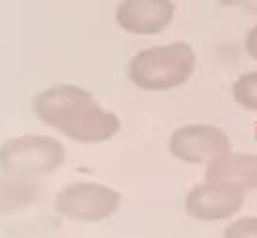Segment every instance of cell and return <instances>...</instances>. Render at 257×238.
<instances>
[{
  "instance_id": "1",
  "label": "cell",
  "mask_w": 257,
  "mask_h": 238,
  "mask_svg": "<svg viewBox=\"0 0 257 238\" xmlns=\"http://www.w3.org/2000/svg\"><path fill=\"white\" fill-rule=\"evenodd\" d=\"M35 113L43 123L85 144L109 141L121 129L115 113L104 109L88 90L75 85H54L39 92Z\"/></svg>"
},
{
  "instance_id": "2",
  "label": "cell",
  "mask_w": 257,
  "mask_h": 238,
  "mask_svg": "<svg viewBox=\"0 0 257 238\" xmlns=\"http://www.w3.org/2000/svg\"><path fill=\"white\" fill-rule=\"evenodd\" d=\"M196 54L188 43H171L140 50L131 58L127 75L142 90H171L194 73Z\"/></svg>"
},
{
  "instance_id": "3",
  "label": "cell",
  "mask_w": 257,
  "mask_h": 238,
  "mask_svg": "<svg viewBox=\"0 0 257 238\" xmlns=\"http://www.w3.org/2000/svg\"><path fill=\"white\" fill-rule=\"evenodd\" d=\"M65 160L62 142L52 137L25 135L8 141L0 148V169L4 175L33 179L52 173Z\"/></svg>"
},
{
  "instance_id": "4",
  "label": "cell",
  "mask_w": 257,
  "mask_h": 238,
  "mask_svg": "<svg viewBox=\"0 0 257 238\" xmlns=\"http://www.w3.org/2000/svg\"><path fill=\"white\" fill-rule=\"evenodd\" d=\"M121 196L111 186L100 183H73L56 198V207L77 223H98L117 211Z\"/></svg>"
},
{
  "instance_id": "5",
  "label": "cell",
  "mask_w": 257,
  "mask_h": 238,
  "mask_svg": "<svg viewBox=\"0 0 257 238\" xmlns=\"http://www.w3.org/2000/svg\"><path fill=\"white\" fill-rule=\"evenodd\" d=\"M230 150V139L225 131L215 125L190 123L173 131L169 139V152L182 163L209 165Z\"/></svg>"
},
{
  "instance_id": "6",
  "label": "cell",
  "mask_w": 257,
  "mask_h": 238,
  "mask_svg": "<svg viewBox=\"0 0 257 238\" xmlns=\"http://www.w3.org/2000/svg\"><path fill=\"white\" fill-rule=\"evenodd\" d=\"M246 202V190L221 181H207L196 184L186 194V213L198 221H226L234 217Z\"/></svg>"
},
{
  "instance_id": "7",
  "label": "cell",
  "mask_w": 257,
  "mask_h": 238,
  "mask_svg": "<svg viewBox=\"0 0 257 238\" xmlns=\"http://www.w3.org/2000/svg\"><path fill=\"white\" fill-rule=\"evenodd\" d=\"M173 0H121L115 8V22L127 33L150 37L165 31L173 22Z\"/></svg>"
},
{
  "instance_id": "8",
  "label": "cell",
  "mask_w": 257,
  "mask_h": 238,
  "mask_svg": "<svg viewBox=\"0 0 257 238\" xmlns=\"http://www.w3.org/2000/svg\"><path fill=\"white\" fill-rule=\"evenodd\" d=\"M207 181L234 184L242 190L257 188V154L251 152H232L228 150L217 160L205 165Z\"/></svg>"
},
{
  "instance_id": "9",
  "label": "cell",
  "mask_w": 257,
  "mask_h": 238,
  "mask_svg": "<svg viewBox=\"0 0 257 238\" xmlns=\"http://www.w3.org/2000/svg\"><path fill=\"white\" fill-rule=\"evenodd\" d=\"M39 194V186L31 183V179L10 177L0 181V213H10L23 209L35 202Z\"/></svg>"
},
{
  "instance_id": "10",
  "label": "cell",
  "mask_w": 257,
  "mask_h": 238,
  "mask_svg": "<svg viewBox=\"0 0 257 238\" xmlns=\"http://www.w3.org/2000/svg\"><path fill=\"white\" fill-rule=\"evenodd\" d=\"M232 98L240 108L257 111V71L240 75L232 85Z\"/></svg>"
},
{
  "instance_id": "11",
  "label": "cell",
  "mask_w": 257,
  "mask_h": 238,
  "mask_svg": "<svg viewBox=\"0 0 257 238\" xmlns=\"http://www.w3.org/2000/svg\"><path fill=\"white\" fill-rule=\"evenodd\" d=\"M223 238H257V217L244 215L234 219L223 230Z\"/></svg>"
},
{
  "instance_id": "12",
  "label": "cell",
  "mask_w": 257,
  "mask_h": 238,
  "mask_svg": "<svg viewBox=\"0 0 257 238\" xmlns=\"http://www.w3.org/2000/svg\"><path fill=\"white\" fill-rule=\"evenodd\" d=\"M244 46H246L247 56H249L251 60H255V62H257V23L251 27V29H249V31H247Z\"/></svg>"
},
{
  "instance_id": "13",
  "label": "cell",
  "mask_w": 257,
  "mask_h": 238,
  "mask_svg": "<svg viewBox=\"0 0 257 238\" xmlns=\"http://www.w3.org/2000/svg\"><path fill=\"white\" fill-rule=\"evenodd\" d=\"M228 8H242V10L257 16V0H221Z\"/></svg>"
},
{
  "instance_id": "14",
  "label": "cell",
  "mask_w": 257,
  "mask_h": 238,
  "mask_svg": "<svg viewBox=\"0 0 257 238\" xmlns=\"http://www.w3.org/2000/svg\"><path fill=\"white\" fill-rule=\"evenodd\" d=\"M255 141H257V131H255Z\"/></svg>"
}]
</instances>
